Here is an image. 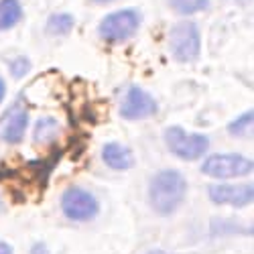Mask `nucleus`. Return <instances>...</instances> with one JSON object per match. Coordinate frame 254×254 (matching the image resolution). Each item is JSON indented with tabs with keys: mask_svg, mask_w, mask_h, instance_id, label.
Listing matches in <instances>:
<instances>
[{
	"mask_svg": "<svg viewBox=\"0 0 254 254\" xmlns=\"http://www.w3.org/2000/svg\"><path fill=\"white\" fill-rule=\"evenodd\" d=\"M20 16H23V6L18 0H0V31L14 27Z\"/></svg>",
	"mask_w": 254,
	"mask_h": 254,
	"instance_id": "nucleus-11",
	"label": "nucleus"
},
{
	"mask_svg": "<svg viewBox=\"0 0 254 254\" xmlns=\"http://www.w3.org/2000/svg\"><path fill=\"white\" fill-rule=\"evenodd\" d=\"M29 59H25V57H18L16 61H12L10 63V71H12V75L14 77H23L25 73H27V69H29Z\"/></svg>",
	"mask_w": 254,
	"mask_h": 254,
	"instance_id": "nucleus-16",
	"label": "nucleus"
},
{
	"mask_svg": "<svg viewBox=\"0 0 254 254\" xmlns=\"http://www.w3.org/2000/svg\"><path fill=\"white\" fill-rule=\"evenodd\" d=\"M165 142L169 151L183 161H195L209 149V138L199 132H185L181 126H169L165 130Z\"/></svg>",
	"mask_w": 254,
	"mask_h": 254,
	"instance_id": "nucleus-2",
	"label": "nucleus"
},
{
	"mask_svg": "<svg viewBox=\"0 0 254 254\" xmlns=\"http://www.w3.org/2000/svg\"><path fill=\"white\" fill-rule=\"evenodd\" d=\"M159 106L151 94H146L138 86H130L128 92L124 94L122 104H120V116L126 120H140V118H149L157 114Z\"/></svg>",
	"mask_w": 254,
	"mask_h": 254,
	"instance_id": "nucleus-7",
	"label": "nucleus"
},
{
	"mask_svg": "<svg viewBox=\"0 0 254 254\" xmlns=\"http://www.w3.org/2000/svg\"><path fill=\"white\" fill-rule=\"evenodd\" d=\"M33 254H47L45 244H35V246H33Z\"/></svg>",
	"mask_w": 254,
	"mask_h": 254,
	"instance_id": "nucleus-17",
	"label": "nucleus"
},
{
	"mask_svg": "<svg viewBox=\"0 0 254 254\" xmlns=\"http://www.w3.org/2000/svg\"><path fill=\"white\" fill-rule=\"evenodd\" d=\"M149 254H167V252H163V250H153V252H149Z\"/></svg>",
	"mask_w": 254,
	"mask_h": 254,
	"instance_id": "nucleus-20",
	"label": "nucleus"
},
{
	"mask_svg": "<svg viewBox=\"0 0 254 254\" xmlns=\"http://www.w3.org/2000/svg\"><path fill=\"white\" fill-rule=\"evenodd\" d=\"M27 126H29V114L25 110H18V112H12L10 118L6 120L4 128H2V138L10 144H16L25 138V132H27Z\"/></svg>",
	"mask_w": 254,
	"mask_h": 254,
	"instance_id": "nucleus-10",
	"label": "nucleus"
},
{
	"mask_svg": "<svg viewBox=\"0 0 254 254\" xmlns=\"http://www.w3.org/2000/svg\"><path fill=\"white\" fill-rule=\"evenodd\" d=\"M57 122L53 120V118H41L39 122H37V128H35V138H37V142H47V140H51L55 134H57Z\"/></svg>",
	"mask_w": 254,
	"mask_h": 254,
	"instance_id": "nucleus-14",
	"label": "nucleus"
},
{
	"mask_svg": "<svg viewBox=\"0 0 254 254\" xmlns=\"http://www.w3.org/2000/svg\"><path fill=\"white\" fill-rule=\"evenodd\" d=\"M238 2H244V0H238Z\"/></svg>",
	"mask_w": 254,
	"mask_h": 254,
	"instance_id": "nucleus-22",
	"label": "nucleus"
},
{
	"mask_svg": "<svg viewBox=\"0 0 254 254\" xmlns=\"http://www.w3.org/2000/svg\"><path fill=\"white\" fill-rule=\"evenodd\" d=\"M140 27V12L134 8H124V10H116L108 16H104V20L100 23V37L104 41H126L130 39Z\"/></svg>",
	"mask_w": 254,
	"mask_h": 254,
	"instance_id": "nucleus-4",
	"label": "nucleus"
},
{
	"mask_svg": "<svg viewBox=\"0 0 254 254\" xmlns=\"http://www.w3.org/2000/svg\"><path fill=\"white\" fill-rule=\"evenodd\" d=\"M4 94H6V86H4V79L0 77V102L4 100Z\"/></svg>",
	"mask_w": 254,
	"mask_h": 254,
	"instance_id": "nucleus-19",
	"label": "nucleus"
},
{
	"mask_svg": "<svg viewBox=\"0 0 254 254\" xmlns=\"http://www.w3.org/2000/svg\"><path fill=\"white\" fill-rule=\"evenodd\" d=\"M207 193H209V199L218 205L244 207V205L252 203L254 189L250 183H244V185H209Z\"/></svg>",
	"mask_w": 254,
	"mask_h": 254,
	"instance_id": "nucleus-8",
	"label": "nucleus"
},
{
	"mask_svg": "<svg viewBox=\"0 0 254 254\" xmlns=\"http://www.w3.org/2000/svg\"><path fill=\"white\" fill-rule=\"evenodd\" d=\"M96 2H102L104 4V2H110V0H96Z\"/></svg>",
	"mask_w": 254,
	"mask_h": 254,
	"instance_id": "nucleus-21",
	"label": "nucleus"
},
{
	"mask_svg": "<svg viewBox=\"0 0 254 254\" xmlns=\"http://www.w3.org/2000/svg\"><path fill=\"white\" fill-rule=\"evenodd\" d=\"M228 130L234 136H250L252 134V112H246L240 118H236L234 122H230Z\"/></svg>",
	"mask_w": 254,
	"mask_h": 254,
	"instance_id": "nucleus-15",
	"label": "nucleus"
},
{
	"mask_svg": "<svg viewBox=\"0 0 254 254\" xmlns=\"http://www.w3.org/2000/svg\"><path fill=\"white\" fill-rule=\"evenodd\" d=\"M73 29V16L67 12L51 14L47 20V33L49 35H67Z\"/></svg>",
	"mask_w": 254,
	"mask_h": 254,
	"instance_id": "nucleus-12",
	"label": "nucleus"
},
{
	"mask_svg": "<svg viewBox=\"0 0 254 254\" xmlns=\"http://www.w3.org/2000/svg\"><path fill=\"white\" fill-rule=\"evenodd\" d=\"M187 193V181L179 171L173 169H165L159 171L149 187V199L157 214L169 216L181 205Z\"/></svg>",
	"mask_w": 254,
	"mask_h": 254,
	"instance_id": "nucleus-1",
	"label": "nucleus"
},
{
	"mask_svg": "<svg viewBox=\"0 0 254 254\" xmlns=\"http://www.w3.org/2000/svg\"><path fill=\"white\" fill-rule=\"evenodd\" d=\"M169 45H171V53L177 61L181 63H191L199 57L201 51V39L197 25L191 20H181L177 23L171 33H169Z\"/></svg>",
	"mask_w": 254,
	"mask_h": 254,
	"instance_id": "nucleus-3",
	"label": "nucleus"
},
{
	"mask_svg": "<svg viewBox=\"0 0 254 254\" xmlns=\"http://www.w3.org/2000/svg\"><path fill=\"white\" fill-rule=\"evenodd\" d=\"M252 161L242 157V155H211L205 159L201 171L207 177L214 179H234V177H244L252 173Z\"/></svg>",
	"mask_w": 254,
	"mask_h": 254,
	"instance_id": "nucleus-5",
	"label": "nucleus"
},
{
	"mask_svg": "<svg viewBox=\"0 0 254 254\" xmlns=\"http://www.w3.org/2000/svg\"><path fill=\"white\" fill-rule=\"evenodd\" d=\"M61 209L73 222L94 220L100 211L98 199L83 187H67L61 195Z\"/></svg>",
	"mask_w": 254,
	"mask_h": 254,
	"instance_id": "nucleus-6",
	"label": "nucleus"
},
{
	"mask_svg": "<svg viewBox=\"0 0 254 254\" xmlns=\"http://www.w3.org/2000/svg\"><path fill=\"white\" fill-rule=\"evenodd\" d=\"M169 4L179 14H195L207 8L209 0H169Z\"/></svg>",
	"mask_w": 254,
	"mask_h": 254,
	"instance_id": "nucleus-13",
	"label": "nucleus"
},
{
	"mask_svg": "<svg viewBox=\"0 0 254 254\" xmlns=\"http://www.w3.org/2000/svg\"><path fill=\"white\" fill-rule=\"evenodd\" d=\"M0 254H12V248L6 242H0Z\"/></svg>",
	"mask_w": 254,
	"mask_h": 254,
	"instance_id": "nucleus-18",
	"label": "nucleus"
},
{
	"mask_svg": "<svg viewBox=\"0 0 254 254\" xmlns=\"http://www.w3.org/2000/svg\"><path fill=\"white\" fill-rule=\"evenodd\" d=\"M102 161L106 163V167L114 169V171H126L134 165V155L128 146L120 142H108L102 149Z\"/></svg>",
	"mask_w": 254,
	"mask_h": 254,
	"instance_id": "nucleus-9",
	"label": "nucleus"
}]
</instances>
